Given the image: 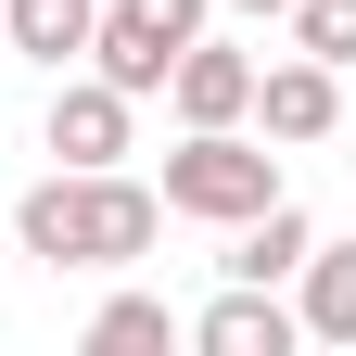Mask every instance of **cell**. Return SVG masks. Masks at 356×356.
<instances>
[{
  "label": "cell",
  "instance_id": "obj_1",
  "mask_svg": "<svg viewBox=\"0 0 356 356\" xmlns=\"http://www.w3.org/2000/svg\"><path fill=\"white\" fill-rule=\"evenodd\" d=\"M153 229H165V191L127 178V165H51V178L13 204V242H26L38 267H140Z\"/></svg>",
  "mask_w": 356,
  "mask_h": 356
},
{
  "label": "cell",
  "instance_id": "obj_2",
  "mask_svg": "<svg viewBox=\"0 0 356 356\" xmlns=\"http://www.w3.org/2000/svg\"><path fill=\"white\" fill-rule=\"evenodd\" d=\"M165 216H204V229H242L254 204H280V153L242 140V127H191V140L165 153Z\"/></svg>",
  "mask_w": 356,
  "mask_h": 356
},
{
  "label": "cell",
  "instance_id": "obj_3",
  "mask_svg": "<svg viewBox=\"0 0 356 356\" xmlns=\"http://www.w3.org/2000/svg\"><path fill=\"white\" fill-rule=\"evenodd\" d=\"M204 38V0H102V26H89V76H115L127 102H153L165 64Z\"/></svg>",
  "mask_w": 356,
  "mask_h": 356
},
{
  "label": "cell",
  "instance_id": "obj_4",
  "mask_svg": "<svg viewBox=\"0 0 356 356\" xmlns=\"http://www.w3.org/2000/svg\"><path fill=\"white\" fill-rule=\"evenodd\" d=\"M254 127L267 140H331L343 127V64H318V51H293V64H254Z\"/></svg>",
  "mask_w": 356,
  "mask_h": 356
},
{
  "label": "cell",
  "instance_id": "obj_5",
  "mask_svg": "<svg viewBox=\"0 0 356 356\" xmlns=\"http://www.w3.org/2000/svg\"><path fill=\"white\" fill-rule=\"evenodd\" d=\"M178 331H191L204 356H293V343H305V318L280 305V280H229L204 318H178Z\"/></svg>",
  "mask_w": 356,
  "mask_h": 356
},
{
  "label": "cell",
  "instance_id": "obj_6",
  "mask_svg": "<svg viewBox=\"0 0 356 356\" xmlns=\"http://www.w3.org/2000/svg\"><path fill=\"white\" fill-rule=\"evenodd\" d=\"M165 102H178V127H242V115H254V51L191 38V51L165 64Z\"/></svg>",
  "mask_w": 356,
  "mask_h": 356
},
{
  "label": "cell",
  "instance_id": "obj_7",
  "mask_svg": "<svg viewBox=\"0 0 356 356\" xmlns=\"http://www.w3.org/2000/svg\"><path fill=\"white\" fill-rule=\"evenodd\" d=\"M38 140H51L64 165H127V89H115V76H64Z\"/></svg>",
  "mask_w": 356,
  "mask_h": 356
},
{
  "label": "cell",
  "instance_id": "obj_8",
  "mask_svg": "<svg viewBox=\"0 0 356 356\" xmlns=\"http://www.w3.org/2000/svg\"><path fill=\"white\" fill-rule=\"evenodd\" d=\"M293 318H305V343H356V242H305Z\"/></svg>",
  "mask_w": 356,
  "mask_h": 356
},
{
  "label": "cell",
  "instance_id": "obj_9",
  "mask_svg": "<svg viewBox=\"0 0 356 356\" xmlns=\"http://www.w3.org/2000/svg\"><path fill=\"white\" fill-rule=\"evenodd\" d=\"M89 26H102V0H0V38H13L26 64H89Z\"/></svg>",
  "mask_w": 356,
  "mask_h": 356
},
{
  "label": "cell",
  "instance_id": "obj_10",
  "mask_svg": "<svg viewBox=\"0 0 356 356\" xmlns=\"http://www.w3.org/2000/svg\"><path fill=\"white\" fill-rule=\"evenodd\" d=\"M305 242H318V229H305V216H293V191H280V204H254L242 229H229V254H216V267H229V280H293V267H305Z\"/></svg>",
  "mask_w": 356,
  "mask_h": 356
},
{
  "label": "cell",
  "instance_id": "obj_11",
  "mask_svg": "<svg viewBox=\"0 0 356 356\" xmlns=\"http://www.w3.org/2000/svg\"><path fill=\"white\" fill-rule=\"evenodd\" d=\"M153 343H178V305L165 293H115L102 318H89V356H153Z\"/></svg>",
  "mask_w": 356,
  "mask_h": 356
},
{
  "label": "cell",
  "instance_id": "obj_12",
  "mask_svg": "<svg viewBox=\"0 0 356 356\" xmlns=\"http://www.w3.org/2000/svg\"><path fill=\"white\" fill-rule=\"evenodd\" d=\"M293 51H318V64H356V0H293Z\"/></svg>",
  "mask_w": 356,
  "mask_h": 356
},
{
  "label": "cell",
  "instance_id": "obj_13",
  "mask_svg": "<svg viewBox=\"0 0 356 356\" xmlns=\"http://www.w3.org/2000/svg\"><path fill=\"white\" fill-rule=\"evenodd\" d=\"M229 13H293V0H229Z\"/></svg>",
  "mask_w": 356,
  "mask_h": 356
}]
</instances>
